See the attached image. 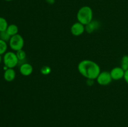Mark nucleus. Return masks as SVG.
I'll use <instances>...</instances> for the list:
<instances>
[{
	"mask_svg": "<svg viewBox=\"0 0 128 127\" xmlns=\"http://www.w3.org/2000/svg\"><path fill=\"white\" fill-rule=\"evenodd\" d=\"M46 1L49 4H53L55 2V0H46Z\"/></svg>",
	"mask_w": 128,
	"mask_h": 127,
	"instance_id": "obj_20",
	"label": "nucleus"
},
{
	"mask_svg": "<svg viewBox=\"0 0 128 127\" xmlns=\"http://www.w3.org/2000/svg\"><path fill=\"white\" fill-rule=\"evenodd\" d=\"M85 31V26L80 22H75L71 27V34L74 36H81Z\"/></svg>",
	"mask_w": 128,
	"mask_h": 127,
	"instance_id": "obj_7",
	"label": "nucleus"
},
{
	"mask_svg": "<svg viewBox=\"0 0 128 127\" xmlns=\"http://www.w3.org/2000/svg\"><path fill=\"white\" fill-rule=\"evenodd\" d=\"M124 70L128 69V55H124L122 56L121 61V66Z\"/></svg>",
	"mask_w": 128,
	"mask_h": 127,
	"instance_id": "obj_15",
	"label": "nucleus"
},
{
	"mask_svg": "<svg viewBox=\"0 0 128 127\" xmlns=\"http://www.w3.org/2000/svg\"><path fill=\"white\" fill-rule=\"evenodd\" d=\"M8 50V44L6 41L0 39V55H4Z\"/></svg>",
	"mask_w": 128,
	"mask_h": 127,
	"instance_id": "obj_14",
	"label": "nucleus"
},
{
	"mask_svg": "<svg viewBox=\"0 0 128 127\" xmlns=\"http://www.w3.org/2000/svg\"><path fill=\"white\" fill-rule=\"evenodd\" d=\"M100 22L96 20H92L91 22L85 26V31L89 34L92 33L100 28Z\"/></svg>",
	"mask_w": 128,
	"mask_h": 127,
	"instance_id": "obj_9",
	"label": "nucleus"
},
{
	"mask_svg": "<svg viewBox=\"0 0 128 127\" xmlns=\"http://www.w3.org/2000/svg\"><path fill=\"white\" fill-rule=\"evenodd\" d=\"M9 24L7 20L3 17H0V32L6 31Z\"/></svg>",
	"mask_w": 128,
	"mask_h": 127,
	"instance_id": "obj_13",
	"label": "nucleus"
},
{
	"mask_svg": "<svg viewBox=\"0 0 128 127\" xmlns=\"http://www.w3.org/2000/svg\"><path fill=\"white\" fill-rule=\"evenodd\" d=\"M4 1H8V2H10V1H14V0H4Z\"/></svg>",
	"mask_w": 128,
	"mask_h": 127,
	"instance_id": "obj_22",
	"label": "nucleus"
},
{
	"mask_svg": "<svg viewBox=\"0 0 128 127\" xmlns=\"http://www.w3.org/2000/svg\"><path fill=\"white\" fill-rule=\"evenodd\" d=\"M32 72H33V67L31 64L24 62L20 65V72L22 75L27 77L31 75Z\"/></svg>",
	"mask_w": 128,
	"mask_h": 127,
	"instance_id": "obj_8",
	"label": "nucleus"
},
{
	"mask_svg": "<svg viewBox=\"0 0 128 127\" xmlns=\"http://www.w3.org/2000/svg\"><path fill=\"white\" fill-rule=\"evenodd\" d=\"M40 72H41V73H42V75H49L51 72V67H49V66L48 65L42 66L41 68Z\"/></svg>",
	"mask_w": 128,
	"mask_h": 127,
	"instance_id": "obj_17",
	"label": "nucleus"
},
{
	"mask_svg": "<svg viewBox=\"0 0 128 127\" xmlns=\"http://www.w3.org/2000/svg\"><path fill=\"white\" fill-rule=\"evenodd\" d=\"M16 71L14 68H8L4 72V78L7 82H12L16 78Z\"/></svg>",
	"mask_w": 128,
	"mask_h": 127,
	"instance_id": "obj_10",
	"label": "nucleus"
},
{
	"mask_svg": "<svg viewBox=\"0 0 128 127\" xmlns=\"http://www.w3.org/2000/svg\"><path fill=\"white\" fill-rule=\"evenodd\" d=\"M2 61L4 66L8 68H14L19 64L16 54L12 51H8L3 55Z\"/></svg>",
	"mask_w": 128,
	"mask_h": 127,
	"instance_id": "obj_3",
	"label": "nucleus"
},
{
	"mask_svg": "<svg viewBox=\"0 0 128 127\" xmlns=\"http://www.w3.org/2000/svg\"><path fill=\"white\" fill-rule=\"evenodd\" d=\"M9 46L11 50L17 52L23 49L24 46V40L22 36L18 34L15 36L11 37L9 41Z\"/></svg>",
	"mask_w": 128,
	"mask_h": 127,
	"instance_id": "obj_4",
	"label": "nucleus"
},
{
	"mask_svg": "<svg viewBox=\"0 0 128 127\" xmlns=\"http://www.w3.org/2000/svg\"><path fill=\"white\" fill-rule=\"evenodd\" d=\"M78 22L86 26L93 20V11L88 6H82L79 9L76 14Z\"/></svg>",
	"mask_w": 128,
	"mask_h": 127,
	"instance_id": "obj_2",
	"label": "nucleus"
},
{
	"mask_svg": "<svg viewBox=\"0 0 128 127\" xmlns=\"http://www.w3.org/2000/svg\"><path fill=\"white\" fill-rule=\"evenodd\" d=\"M78 70L81 75L87 79H96L101 71L100 65L94 61L85 59L78 65Z\"/></svg>",
	"mask_w": 128,
	"mask_h": 127,
	"instance_id": "obj_1",
	"label": "nucleus"
},
{
	"mask_svg": "<svg viewBox=\"0 0 128 127\" xmlns=\"http://www.w3.org/2000/svg\"><path fill=\"white\" fill-rule=\"evenodd\" d=\"M96 80L98 84L102 86L108 85L112 80L110 72L108 71H102L100 72Z\"/></svg>",
	"mask_w": 128,
	"mask_h": 127,
	"instance_id": "obj_5",
	"label": "nucleus"
},
{
	"mask_svg": "<svg viewBox=\"0 0 128 127\" xmlns=\"http://www.w3.org/2000/svg\"><path fill=\"white\" fill-rule=\"evenodd\" d=\"M16 56H17L18 57V59L19 60V64H20L21 62H22L21 64L24 63L25 62L24 61L26 58V52H25L24 51H23L22 49H21L20 50V51H17V52H16Z\"/></svg>",
	"mask_w": 128,
	"mask_h": 127,
	"instance_id": "obj_12",
	"label": "nucleus"
},
{
	"mask_svg": "<svg viewBox=\"0 0 128 127\" xmlns=\"http://www.w3.org/2000/svg\"><path fill=\"white\" fill-rule=\"evenodd\" d=\"M6 32L8 33V34L11 37H12V36H15V35L18 34L19 28L17 25L14 24H11L8 26L7 29H6Z\"/></svg>",
	"mask_w": 128,
	"mask_h": 127,
	"instance_id": "obj_11",
	"label": "nucleus"
},
{
	"mask_svg": "<svg viewBox=\"0 0 128 127\" xmlns=\"http://www.w3.org/2000/svg\"><path fill=\"white\" fill-rule=\"evenodd\" d=\"M2 61V56H1V55H0V64H1Z\"/></svg>",
	"mask_w": 128,
	"mask_h": 127,
	"instance_id": "obj_21",
	"label": "nucleus"
},
{
	"mask_svg": "<svg viewBox=\"0 0 128 127\" xmlns=\"http://www.w3.org/2000/svg\"><path fill=\"white\" fill-rule=\"evenodd\" d=\"M94 80H92V79H87V82H86V83H87V85H92L94 83Z\"/></svg>",
	"mask_w": 128,
	"mask_h": 127,
	"instance_id": "obj_19",
	"label": "nucleus"
},
{
	"mask_svg": "<svg viewBox=\"0 0 128 127\" xmlns=\"http://www.w3.org/2000/svg\"><path fill=\"white\" fill-rule=\"evenodd\" d=\"M124 80L126 82V83L128 85V69L125 70L124 75Z\"/></svg>",
	"mask_w": 128,
	"mask_h": 127,
	"instance_id": "obj_18",
	"label": "nucleus"
},
{
	"mask_svg": "<svg viewBox=\"0 0 128 127\" xmlns=\"http://www.w3.org/2000/svg\"><path fill=\"white\" fill-rule=\"evenodd\" d=\"M125 70L121 67H115L110 71L111 78L114 80H120L124 78Z\"/></svg>",
	"mask_w": 128,
	"mask_h": 127,
	"instance_id": "obj_6",
	"label": "nucleus"
},
{
	"mask_svg": "<svg viewBox=\"0 0 128 127\" xmlns=\"http://www.w3.org/2000/svg\"><path fill=\"white\" fill-rule=\"evenodd\" d=\"M10 38H11V36L8 34V33L6 32V31L0 32V39L6 41L7 42L10 41Z\"/></svg>",
	"mask_w": 128,
	"mask_h": 127,
	"instance_id": "obj_16",
	"label": "nucleus"
}]
</instances>
